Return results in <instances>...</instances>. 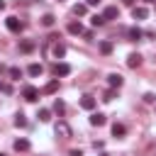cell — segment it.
<instances>
[{
    "mask_svg": "<svg viewBox=\"0 0 156 156\" xmlns=\"http://www.w3.org/2000/svg\"><path fill=\"white\" fill-rule=\"evenodd\" d=\"M22 98H24L27 102H34V100L39 98V90H37L34 85H24V88H22Z\"/></svg>",
    "mask_w": 156,
    "mask_h": 156,
    "instance_id": "cell-1",
    "label": "cell"
},
{
    "mask_svg": "<svg viewBox=\"0 0 156 156\" xmlns=\"http://www.w3.org/2000/svg\"><path fill=\"white\" fill-rule=\"evenodd\" d=\"M54 132H56V136H61V139H68V136H71V127H68L66 122H56Z\"/></svg>",
    "mask_w": 156,
    "mask_h": 156,
    "instance_id": "cell-2",
    "label": "cell"
},
{
    "mask_svg": "<svg viewBox=\"0 0 156 156\" xmlns=\"http://www.w3.org/2000/svg\"><path fill=\"white\" fill-rule=\"evenodd\" d=\"M102 20H105V22H107V20H119V7L107 5V7H105V12H102Z\"/></svg>",
    "mask_w": 156,
    "mask_h": 156,
    "instance_id": "cell-3",
    "label": "cell"
},
{
    "mask_svg": "<svg viewBox=\"0 0 156 156\" xmlns=\"http://www.w3.org/2000/svg\"><path fill=\"white\" fill-rule=\"evenodd\" d=\"M5 24H7V29H10V32H15V34H17V32H22V22H20L17 17H7V20H5Z\"/></svg>",
    "mask_w": 156,
    "mask_h": 156,
    "instance_id": "cell-4",
    "label": "cell"
},
{
    "mask_svg": "<svg viewBox=\"0 0 156 156\" xmlns=\"http://www.w3.org/2000/svg\"><path fill=\"white\" fill-rule=\"evenodd\" d=\"M107 83H110V88H122L124 78H122L119 73H110V76H107Z\"/></svg>",
    "mask_w": 156,
    "mask_h": 156,
    "instance_id": "cell-5",
    "label": "cell"
},
{
    "mask_svg": "<svg viewBox=\"0 0 156 156\" xmlns=\"http://www.w3.org/2000/svg\"><path fill=\"white\" fill-rule=\"evenodd\" d=\"M105 122H107V117H105L102 112H93V115H90V124H93V127H102Z\"/></svg>",
    "mask_w": 156,
    "mask_h": 156,
    "instance_id": "cell-6",
    "label": "cell"
},
{
    "mask_svg": "<svg viewBox=\"0 0 156 156\" xmlns=\"http://www.w3.org/2000/svg\"><path fill=\"white\" fill-rule=\"evenodd\" d=\"M54 73H56V78H58V76H68V73H71V66H68V63H56V66H54Z\"/></svg>",
    "mask_w": 156,
    "mask_h": 156,
    "instance_id": "cell-7",
    "label": "cell"
},
{
    "mask_svg": "<svg viewBox=\"0 0 156 156\" xmlns=\"http://www.w3.org/2000/svg\"><path fill=\"white\" fill-rule=\"evenodd\" d=\"M80 107H83V110H93V107H95V98H93V95H83V98H80Z\"/></svg>",
    "mask_w": 156,
    "mask_h": 156,
    "instance_id": "cell-8",
    "label": "cell"
},
{
    "mask_svg": "<svg viewBox=\"0 0 156 156\" xmlns=\"http://www.w3.org/2000/svg\"><path fill=\"white\" fill-rule=\"evenodd\" d=\"M27 73H29L32 78H37V76H41V73H44V66H41V63H32V66L27 68Z\"/></svg>",
    "mask_w": 156,
    "mask_h": 156,
    "instance_id": "cell-9",
    "label": "cell"
},
{
    "mask_svg": "<svg viewBox=\"0 0 156 156\" xmlns=\"http://www.w3.org/2000/svg\"><path fill=\"white\" fill-rule=\"evenodd\" d=\"M132 15H134V20H146V17H149V10H146V7H134Z\"/></svg>",
    "mask_w": 156,
    "mask_h": 156,
    "instance_id": "cell-10",
    "label": "cell"
},
{
    "mask_svg": "<svg viewBox=\"0 0 156 156\" xmlns=\"http://www.w3.org/2000/svg\"><path fill=\"white\" fill-rule=\"evenodd\" d=\"M51 54H54V58H63V56H66V46H63V44H54Z\"/></svg>",
    "mask_w": 156,
    "mask_h": 156,
    "instance_id": "cell-11",
    "label": "cell"
},
{
    "mask_svg": "<svg viewBox=\"0 0 156 156\" xmlns=\"http://www.w3.org/2000/svg\"><path fill=\"white\" fill-rule=\"evenodd\" d=\"M139 63H141V56H139V54H129V56H127V66H129V68H136Z\"/></svg>",
    "mask_w": 156,
    "mask_h": 156,
    "instance_id": "cell-12",
    "label": "cell"
},
{
    "mask_svg": "<svg viewBox=\"0 0 156 156\" xmlns=\"http://www.w3.org/2000/svg\"><path fill=\"white\" fill-rule=\"evenodd\" d=\"M112 134H115V136H124V134H127V127L119 124V122H115V124H112Z\"/></svg>",
    "mask_w": 156,
    "mask_h": 156,
    "instance_id": "cell-13",
    "label": "cell"
},
{
    "mask_svg": "<svg viewBox=\"0 0 156 156\" xmlns=\"http://www.w3.org/2000/svg\"><path fill=\"white\" fill-rule=\"evenodd\" d=\"M15 151H29V141H27V139H22V136H20V139H17V141H15Z\"/></svg>",
    "mask_w": 156,
    "mask_h": 156,
    "instance_id": "cell-14",
    "label": "cell"
},
{
    "mask_svg": "<svg viewBox=\"0 0 156 156\" xmlns=\"http://www.w3.org/2000/svg\"><path fill=\"white\" fill-rule=\"evenodd\" d=\"M88 12V5H83V2H78V5H73V15L76 17H83Z\"/></svg>",
    "mask_w": 156,
    "mask_h": 156,
    "instance_id": "cell-15",
    "label": "cell"
},
{
    "mask_svg": "<svg viewBox=\"0 0 156 156\" xmlns=\"http://www.w3.org/2000/svg\"><path fill=\"white\" fill-rule=\"evenodd\" d=\"M68 32H71V34H83V24H80V22H71V24H68Z\"/></svg>",
    "mask_w": 156,
    "mask_h": 156,
    "instance_id": "cell-16",
    "label": "cell"
},
{
    "mask_svg": "<svg viewBox=\"0 0 156 156\" xmlns=\"http://www.w3.org/2000/svg\"><path fill=\"white\" fill-rule=\"evenodd\" d=\"M32 49H34V41H29V39H27V41H22V44H20V51H24V54H29V51H32Z\"/></svg>",
    "mask_w": 156,
    "mask_h": 156,
    "instance_id": "cell-17",
    "label": "cell"
},
{
    "mask_svg": "<svg viewBox=\"0 0 156 156\" xmlns=\"http://www.w3.org/2000/svg\"><path fill=\"white\" fill-rule=\"evenodd\" d=\"M100 51L107 56V54H112V41H100Z\"/></svg>",
    "mask_w": 156,
    "mask_h": 156,
    "instance_id": "cell-18",
    "label": "cell"
},
{
    "mask_svg": "<svg viewBox=\"0 0 156 156\" xmlns=\"http://www.w3.org/2000/svg\"><path fill=\"white\" fill-rule=\"evenodd\" d=\"M112 100H115V88L105 90V95H102V102H112Z\"/></svg>",
    "mask_w": 156,
    "mask_h": 156,
    "instance_id": "cell-19",
    "label": "cell"
},
{
    "mask_svg": "<svg viewBox=\"0 0 156 156\" xmlns=\"http://www.w3.org/2000/svg\"><path fill=\"white\" fill-rule=\"evenodd\" d=\"M15 124H17V127H27V119H24V115H22V112H17V115H15Z\"/></svg>",
    "mask_w": 156,
    "mask_h": 156,
    "instance_id": "cell-20",
    "label": "cell"
},
{
    "mask_svg": "<svg viewBox=\"0 0 156 156\" xmlns=\"http://www.w3.org/2000/svg\"><path fill=\"white\" fill-rule=\"evenodd\" d=\"M41 24L44 27H54V15H44L41 17Z\"/></svg>",
    "mask_w": 156,
    "mask_h": 156,
    "instance_id": "cell-21",
    "label": "cell"
},
{
    "mask_svg": "<svg viewBox=\"0 0 156 156\" xmlns=\"http://www.w3.org/2000/svg\"><path fill=\"white\" fill-rule=\"evenodd\" d=\"M90 22H93V27H100V24H105L102 15H93V17H90Z\"/></svg>",
    "mask_w": 156,
    "mask_h": 156,
    "instance_id": "cell-22",
    "label": "cell"
},
{
    "mask_svg": "<svg viewBox=\"0 0 156 156\" xmlns=\"http://www.w3.org/2000/svg\"><path fill=\"white\" fill-rule=\"evenodd\" d=\"M129 37H132L134 41H136V39H141V29H139V27H132V29H129Z\"/></svg>",
    "mask_w": 156,
    "mask_h": 156,
    "instance_id": "cell-23",
    "label": "cell"
},
{
    "mask_svg": "<svg viewBox=\"0 0 156 156\" xmlns=\"http://www.w3.org/2000/svg\"><path fill=\"white\" fill-rule=\"evenodd\" d=\"M56 88H58V80H51V83H46L44 93H56Z\"/></svg>",
    "mask_w": 156,
    "mask_h": 156,
    "instance_id": "cell-24",
    "label": "cell"
},
{
    "mask_svg": "<svg viewBox=\"0 0 156 156\" xmlns=\"http://www.w3.org/2000/svg\"><path fill=\"white\" fill-rule=\"evenodd\" d=\"M37 117H39L41 122H49V119H51V112H49V110H39V115H37Z\"/></svg>",
    "mask_w": 156,
    "mask_h": 156,
    "instance_id": "cell-25",
    "label": "cell"
},
{
    "mask_svg": "<svg viewBox=\"0 0 156 156\" xmlns=\"http://www.w3.org/2000/svg\"><path fill=\"white\" fill-rule=\"evenodd\" d=\"M7 73H10V78H15V80H17V78H20V76H22V71H20V68H17V66H12V68H10V71H7Z\"/></svg>",
    "mask_w": 156,
    "mask_h": 156,
    "instance_id": "cell-26",
    "label": "cell"
},
{
    "mask_svg": "<svg viewBox=\"0 0 156 156\" xmlns=\"http://www.w3.org/2000/svg\"><path fill=\"white\" fill-rule=\"evenodd\" d=\"M54 110H56L58 115H63V110H66V105H63L61 100H56V102H54Z\"/></svg>",
    "mask_w": 156,
    "mask_h": 156,
    "instance_id": "cell-27",
    "label": "cell"
},
{
    "mask_svg": "<svg viewBox=\"0 0 156 156\" xmlns=\"http://www.w3.org/2000/svg\"><path fill=\"white\" fill-rule=\"evenodd\" d=\"M144 100H146V102H156V95H154V93H146Z\"/></svg>",
    "mask_w": 156,
    "mask_h": 156,
    "instance_id": "cell-28",
    "label": "cell"
},
{
    "mask_svg": "<svg viewBox=\"0 0 156 156\" xmlns=\"http://www.w3.org/2000/svg\"><path fill=\"white\" fill-rule=\"evenodd\" d=\"M68 156H83V151H80V149H73V151H71Z\"/></svg>",
    "mask_w": 156,
    "mask_h": 156,
    "instance_id": "cell-29",
    "label": "cell"
},
{
    "mask_svg": "<svg viewBox=\"0 0 156 156\" xmlns=\"http://www.w3.org/2000/svg\"><path fill=\"white\" fill-rule=\"evenodd\" d=\"M100 0H85V5H98Z\"/></svg>",
    "mask_w": 156,
    "mask_h": 156,
    "instance_id": "cell-30",
    "label": "cell"
},
{
    "mask_svg": "<svg viewBox=\"0 0 156 156\" xmlns=\"http://www.w3.org/2000/svg\"><path fill=\"white\" fill-rule=\"evenodd\" d=\"M134 2H136V0H124V5H134Z\"/></svg>",
    "mask_w": 156,
    "mask_h": 156,
    "instance_id": "cell-31",
    "label": "cell"
},
{
    "mask_svg": "<svg viewBox=\"0 0 156 156\" xmlns=\"http://www.w3.org/2000/svg\"><path fill=\"white\" fill-rule=\"evenodd\" d=\"M0 10H5V2H2V0H0Z\"/></svg>",
    "mask_w": 156,
    "mask_h": 156,
    "instance_id": "cell-32",
    "label": "cell"
},
{
    "mask_svg": "<svg viewBox=\"0 0 156 156\" xmlns=\"http://www.w3.org/2000/svg\"><path fill=\"white\" fill-rule=\"evenodd\" d=\"M0 90H5V85H2V83H0Z\"/></svg>",
    "mask_w": 156,
    "mask_h": 156,
    "instance_id": "cell-33",
    "label": "cell"
},
{
    "mask_svg": "<svg viewBox=\"0 0 156 156\" xmlns=\"http://www.w3.org/2000/svg\"><path fill=\"white\" fill-rule=\"evenodd\" d=\"M146 2H156V0H146Z\"/></svg>",
    "mask_w": 156,
    "mask_h": 156,
    "instance_id": "cell-34",
    "label": "cell"
},
{
    "mask_svg": "<svg viewBox=\"0 0 156 156\" xmlns=\"http://www.w3.org/2000/svg\"><path fill=\"white\" fill-rule=\"evenodd\" d=\"M102 156H107V154H102Z\"/></svg>",
    "mask_w": 156,
    "mask_h": 156,
    "instance_id": "cell-35",
    "label": "cell"
},
{
    "mask_svg": "<svg viewBox=\"0 0 156 156\" xmlns=\"http://www.w3.org/2000/svg\"><path fill=\"white\" fill-rule=\"evenodd\" d=\"M0 156H5V154H0Z\"/></svg>",
    "mask_w": 156,
    "mask_h": 156,
    "instance_id": "cell-36",
    "label": "cell"
}]
</instances>
